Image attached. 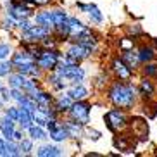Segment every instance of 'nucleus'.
Listing matches in <instances>:
<instances>
[{
	"mask_svg": "<svg viewBox=\"0 0 157 157\" xmlns=\"http://www.w3.org/2000/svg\"><path fill=\"white\" fill-rule=\"evenodd\" d=\"M0 100L4 102L5 105L10 102V95H9V86H5V88H2V92H0Z\"/></svg>",
	"mask_w": 157,
	"mask_h": 157,
	"instance_id": "nucleus-36",
	"label": "nucleus"
},
{
	"mask_svg": "<svg viewBox=\"0 0 157 157\" xmlns=\"http://www.w3.org/2000/svg\"><path fill=\"white\" fill-rule=\"evenodd\" d=\"M64 128L67 129V133H69V138H74V140H78L83 136V131H85V126H81L79 123H76V121H73L69 117V119H66L64 123Z\"/></svg>",
	"mask_w": 157,
	"mask_h": 157,
	"instance_id": "nucleus-17",
	"label": "nucleus"
},
{
	"mask_svg": "<svg viewBox=\"0 0 157 157\" xmlns=\"http://www.w3.org/2000/svg\"><path fill=\"white\" fill-rule=\"evenodd\" d=\"M67 24H69V28H71V35H74V33H78V31L86 28V24H85L81 19L74 17V16H69V17H67Z\"/></svg>",
	"mask_w": 157,
	"mask_h": 157,
	"instance_id": "nucleus-26",
	"label": "nucleus"
},
{
	"mask_svg": "<svg viewBox=\"0 0 157 157\" xmlns=\"http://www.w3.org/2000/svg\"><path fill=\"white\" fill-rule=\"evenodd\" d=\"M90 112H92V105H90V102H86V98H83V100L73 102V105L67 111V116L73 121L79 123L81 126H88V123H90Z\"/></svg>",
	"mask_w": 157,
	"mask_h": 157,
	"instance_id": "nucleus-4",
	"label": "nucleus"
},
{
	"mask_svg": "<svg viewBox=\"0 0 157 157\" xmlns=\"http://www.w3.org/2000/svg\"><path fill=\"white\" fill-rule=\"evenodd\" d=\"M14 71V66L10 62V59H4L0 60V78H7L10 73Z\"/></svg>",
	"mask_w": 157,
	"mask_h": 157,
	"instance_id": "nucleus-28",
	"label": "nucleus"
},
{
	"mask_svg": "<svg viewBox=\"0 0 157 157\" xmlns=\"http://www.w3.org/2000/svg\"><path fill=\"white\" fill-rule=\"evenodd\" d=\"M26 78H28V76H24V74L17 73V71H12V73L7 76V85H9V88H21Z\"/></svg>",
	"mask_w": 157,
	"mask_h": 157,
	"instance_id": "nucleus-22",
	"label": "nucleus"
},
{
	"mask_svg": "<svg viewBox=\"0 0 157 157\" xmlns=\"http://www.w3.org/2000/svg\"><path fill=\"white\" fill-rule=\"evenodd\" d=\"M16 24H17V21H16L14 17L7 16V14H5L4 17H2V21H0V26H2L5 31H12V29H16Z\"/></svg>",
	"mask_w": 157,
	"mask_h": 157,
	"instance_id": "nucleus-30",
	"label": "nucleus"
},
{
	"mask_svg": "<svg viewBox=\"0 0 157 157\" xmlns=\"http://www.w3.org/2000/svg\"><path fill=\"white\" fill-rule=\"evenodd\" d=\"M56 73L59 74L60 78H64L69 85H78L85 81V69L79 64H71V62H66V60L60 59L59 64L56 67Z\"/></svg>",
	"mask_w": 157,
	"mask_h": 157,
	"instance_id": "nucleus-2",
	"label": "nucleus"
},
{
	"mask_svg": "<svg viewBox=\"0 0 157 157\" xmlns=\"http://www.w3.org/2000/svg\"><path fill=\"white\" fill-rule=\"evenodd\" d=\"M35 154H36L38 157H60V155H64V150H62L59 145H56V143L42 142V145L36 148Z\"/></svg>",
	"mask_w": 157,
	"mask_h": 157,
	"instance_id": "nucleus-9",
	"label": "nucleus"
},
{
	"mask_svg": "<svg viewBox=\"0 0 157 157\" xmlns=\"http://www.w3.org/2000/svg\"><path fill=\"white\" fill-rule=\"evenodd\" d=\"M52 17H54V28L59 26V24H64L67 23V12L64 9H52Z\"/></svg>",
	"mask_w": 157,
	"mask_h": 157,
	"instance_id": "nucleus-25",
	"label": "nucleus"
},
{
	"mask_svg": "<svg viewBox=\"0 0 157 157\" xmlns=\"http://www.w3.org/2000/svg\"><path fill=\"white\" fill-rule=\"evenodd\" d=\"M26 95H29L33 100L36 102V105H52V100H54V95L50 92H47V90H42L40 86L31 90Z\"/></svg>",
	"mask_w": 157,
	"mask_h": 157,
	"instance_id": "nucleus-11",
	"label": "nucleus"
},
{
	"mask_svg": "<svg viewBox=\"0 0 157 157\" xmlns=\"http://www.w3.org/2000/svg\"><path fill=\"white\" fill-rule=\"evenodd\" d=\"M12 52H14V48H12V45L9 42H0V60L9 59Z\"/></svg>",
	"mask_w": 157,
	"mask_h": 157,
	"instance_id": "nucleus-31",
	"label": "nucleus"
},
{
	"mask_svg": "<svg viewBox=\"0 0 157 157\" xmlns=\"http://www.w3.org/2000/svg\"><path fill=\"white\" fill-rule=\"evenodd\" d=\"M67 95H69L73 100H83V98H88L90 92H88V88L85 86L83 83H78V85H71V88H66L64 90Z\"/></svg>",
	"mask_w": 157,
	"mask_h": 157,
	"instance_id": "nucleus-15",
	"label": "nucleus"
},
{
	"mask_svg": "<svg viewBox=\"0 0 157 157\" xmlns=\"http://www.w3.org/2000/svg\"><path fill=\"white\" fill-rule=\"evenodd\" d=\"M73 98L67 95V93H60V95H57V97H54V100H52V107L56 109L57 112L60 114H67V111H69V107L73 105Z\"/></svg>",
	"mask_w": 157,
	"mask_h": 157,
	"instance_id": "nucleus-10",
	"label": "nucleus"
},
{
	"mask_svg": "<svg viewBox=\"0 0 157 157\" xmlns=\"http://www.w3.org/2000/svg\"><path fill=\"white\" fill-rule=\"evenodd\" d=\"M92 54H93L92 48H88V47L81 45V43L71 42V45L67 47V50H66L64 56H67V57H71V59H74L76 62H81V60L90 59V57H92Z\"/></svg>",
	"mask_w": 157,
	"mask_h": 157,
	"instance_id": "nucleus-6",
	"label": "nucleus"
},
{
	"mask_svg": "<svg viewBox=\"0 0 157 157\" xmlns=\"http://www.w3.org/2000/svg\"><path fill=\"white\" fill-rule=\"evenodd\" d=\"M16 123H17V128H21V129H24V131H26V129L33 124L31 112L19 107V116H17V121H16Z\"/></svg>",
	"mask_w": 157,
	"mask_h": 157,
	"instance_id": "nucleus-20",
	"label": "nucleus"
},
{
	"mask_svg": "<svg viewBox=\"0 0 157 157\" xmlns=\"http://www.w3.org/2000/svg\"><path fill=\"white\" fill-rule=\"evenodd\" d=\"M17 104V107H21V109H26V111H29V112H33L35 109H36V102L33 100L29 95H24L21 100H17L16 102Z\"/></svg>",
	"mask_w": 157,
	"mask_h": 157,
	"instance_id": "nucleus-27",
	"label": "nucleus"
},
{
	"mask_svg": "<svg viewBox=\"0 0 157 157\" xmlns=\"http://www.w3.org/2000/svg\"><path fill=\"white\" fill-rule=\"evenodd\" d=\"M83 135H86L90 140H93V142H97V140H100L102 133L98 131V129H93V128H88V126H85V131Z\"/></svg>",
	"mask_w": 157,
	"mask_h": 157,
	"instance_id": "nucleus-33",
	"label": "nucleus"
},
{
	"mask_svg": "<svg viewBox=\"0 0 157 157\" xmlns=\"http://www.w3.org/2000/svg\"><path fill=\"white\" fill-rule=\"evenodd\" d=\"M2 111H4V114L9 116L10 119L17 121V116H19V107L17 105H7V107H4Z\"/></svg>",
	"mask_w": 157,
	"mask_h": 157,
	"instance_id": "nucleus-32",
	"label": "nucleus"
},
{
	"mask_svg": "<svg viewBox=\"0 0 157 157\" xmlns=\"http://www.w3.org/2000/svg\"><path fill=\"white\" fill-rule=\"evenodd\" d=\"M143 73H145L147 78H157V64H150V62H147Z\"/></svg>",
	"mask_w": 157,
	"mask_h": 157,
	"instance_id": "nucleus-35",
	"label": "nucleus"
},
{
	"mask_svg": "<svg viewBox=\"0 0 157 157\" xmlns=\"http://www.w3.org/2000/svg\"><path fill=\"white\" fill-rule=\"evenodd\" d=\"M64 57V54L57 48H40V52L35 57V62L43 73H50V71H56L59 60Z\"/></svg>",
	"mask_w": 157,
	"mask_h": 157,
	"instance_id": "nucleus-3",
	"label": "nucleus"
},
{
	"mask_svg": "<svg viewBox=\"0 0 157 157\" xmlns=\"http://www.w3.org/2000/svg\"><path fill=\"white\" fill-rule=\"evenodd\" d=\"M76 7H78L81 12H86L92 23H95V24H102V23H104V14L100 12V9H98L95 4H81V2H78Z\"/></svg>",
	"mask_w": 157,
	"mask_h": 157,
	"instance_id": "nucleus-7",
	"label": "nucleus"
},
{
	"mask_svg": "<svg viewBox=\"0 0 157 157\" xmlns=\"http://www.w3.org/2000/svg\"><path fill=\"white\" fill-rule=\"evenodd\" d=\"M9 95H10V100L12 102H17L26 95V93L21 90V88H9Z\"/></svg>",
	"mask_w": 157,
	"mask_h": 157,
	"instance_id": "nucleus-34",
	"label": "nucleus"
},
{
	"mask_svg": "<svg viewBox=\"0 0 157 157\" xmlns=\"http://www.w3.org/2000/svg\"><path fill=\"white\" fill-rule=\"evenodd\" d=\"M17 145H19V152H21V155H31L33 150H35V142H33L29 136L21 138L17 142Z\"/></svg>",
	"mask_w": 157,
	"mask_h": 157,
	"instance_id": "nucleus-21",
	"label": "nucleus"
},
{
	"mask_svg": "<svg viewBox=\"0 0 157 157\" xmlns=\"http://www.w3.org/2000/svg\"><path fill=\"white\" fill-rule=\"evenodd\" d=\"M45 83L48 85L52 90H56V92H64L66 88H67V85H69L64 78H60V76L56 73V71H50V73L47 74Z\"/></svg>",
	"mask_w": 157,
	"mask_h": 157,
	"instance_id": "nucleus-12",
	"label": "nucleus"
},
{
	"mask_svg": "<svg viewBox=\"0 0 157 157\" xmlns=\"http://www.w3.org/2000/svg\"><path fill=\"white\" fill-rule=\"evenodd\" d=\"M26 133H28V136L33 142H47V140H48V131H47V128H43V126L31 124L26 129Z\"/></svg>",
	"mask_w": 157,
	"mask_h": 157,
	"instance_id": "nucleus-16",
	"label": "nucleus"
},
{
	"mask_svg": "<svg viewBox=\"0 0 157 157\" xmlns=\"http://www.w3.org/2000/svg\"><path fill=\"white\" fill-rule=\"evenodd\" d=\"M111 67H112V73H114L119 79H123V81H128V79L131 78V74H133V71L129 69V67L121 59H114V60H112Z\"/></svg>",
	"mask_w": 157,
	"mask_h": 157,
	"instance_id": "nucleus-14",
	"label": "nucleus"
},
{
	"mask_svg": "<svg viewBox=\"0 0 157 157\" xmlns=\"http://www.w3.org/2000/svg\"><path fill=\"white\" fill-rule=\"evenodd\" d=\"M129 33H131V35H140V33H142V28H140L138 24H135L133 28H129Z\"/></svg>",
	"mask_w": 157,
	"mask_h": 157,
	"instance_id": "nucleus-39",
	"label": "nucleus"
},
{
	"mask_svg": "<svg viewBox=\"0 0 157 157\" xmlns=\"http://www.w3.org/2000/svg\"><path fill=\"white\" fill-rule=\"evenodd\" d=\"M138 60H140V64H147V62H152L154 57H155V54H154V50L150 48V47L147 45H143L142 48H140L138 52Z\"/></svg>",
	"mask_w": 157,
	"mask_h": 157,
	"instance_id": "nucleus-24",
	"label": "nucleus"
},
{
	"mask_svg": "<svg viewBox=\"0 0 157 157\" xmlns=\"http://www.w3.org/2000/svg\"><path fill=\"white\" fill-rule=\"evenodd\" d=\"M16 128H17V123L14 119H10L7 114L0 116V135L4 136V140H12Z\"/></svg>",
	"mask_w": 157,
	"mask_h": 157,
	"instance_id": "nucleus-8",
	"label": "nucleus"
},
{
	"mask_svg": "<svg viewBox=\"0 0 157 157\" xmlns=\"http://www.w3.org/2000/svg\"><path fill=\"white\" fill-rule=\"evenodd\" d=\"M107 97L112 102V105L123 111H128L136 102V88L131 83H123V81H114L107 92Z\"/></svg>",
	"mask_w": 157,
	"mask_h": 157,
	"instance_id": "nucleus-1",
	"label": "nucleus"
},
{
	"mask_svg": "<svg viewBox=\"0 0 157 157\" xmlns=\"http://www.w3.org/2000/svg\"><path fill=\"white\" fill-rule=\"evenodd\" d=\"M48 138L56 143H62V142H66V140H69V133H67V129L64 128V124L60 123V124L56 126L54 129H48Z\"/></svg>",
	"mask_w": 157,
	"mask_h": 157,
	"instance_id": "nucleus-18",
	"label": "nucleus"
},
{
	"mask_svg": "<svg viewBox=\"0 0 157 157\" xmlns=\"http://www.w3.org/2000/svg\"><path fill=\"white\" fill-rule=\"evenodd\" d=\"M29 2H33L36 7H45V5L52 4V0H29Z\"/></svg>",
	"mask_w": 157,
	"mask_h": 157,
	"instance_id": "nucleus-38",
	"label": "nucleus"
},
{
	"mask_svg": "<svg viewBox=\"0 0 157 157\" xmlns=\"http://www.w3.org/2000/svg\"><path fill=\"white\" fill-rule=\"evenodd\" d=\"M104 121H105L107 128L111 129L112 133H119L123 129L126 128L128 124V119H126V114L123 112V109H111V111H107L105 116H104Z\"/></svg>",
	"mask_w": 157,
	"mask_h": 157,
	"instance_id": "nucleus-5",
	"label": "nucleus"
},
{
	"mask_svg": "<svg viewBox=\"0 0 157 157\" xmlns=\"http://www.w3.org/2000/svg\"><path fill=\"white\" fill-rule=\"evenodd\" d=\"M4 147H5V140H4V136L0 135V157H4Z\"/></svg>",
	"mask_w": 157,
	"mask_h": 157,
	"instance_id": "nucleus-40",
	"label": "nucleus"
},
{
	"mask_svg": "<svg viewBox=\"0 0 157 157\" xmlns=\"http://www.w3.org/2000/svg\"><path fill=\"white\" fill-rule=\"evenodd\" d=\"M121 60H123V62H124V64L128 66L131 71H135L136 67H138V64H140L138 54H136V52H133V48H129V50H123Z\"/></svg>",
	"mask_w": 157,
	"mask_h": 157,
	"instance_id": "nucleus-19",
	"label": "nucleus"
},
{
	"mask_svg": "<svg viewBox=\"0 0 157 157\" xmlns=\"http://www.w3.org/2000/svg\"><path fill=\"white\" fill-rule=\"evenodd\" d=\"M121 50H129V48H133V40H129V38H124L123 42H121Z\"/></svg>",
	"mask_w": 157,
	"mask_h": 157,
	"instance_id": "nucleus-37",
	"label": "nucleus"
},
{
	"mask_svg": "<svg viewBox=\"0 0 157 157\" xmlns=\"http://www.w3.org/2000/svg\"><path fill=\"white\" fill-rule=\"evenodd\" d=\"M19 145L16 140H5V147H4V157H19Z\"/></svg>",
	"mask_w": 157,
	"mask_h": 157,
	"instance_id": "nucleus-23",
	"label": "nucleus"
},
{
	"mask_svg": "<svg viewBox=\"0 0 157 157\" xmlns=\"http://www.w3.org/2000/svg\"><path fill=\"white\" fill-rule=\"evenodd\" d=\"M140 93L145 95V97H148V95H152L154 93V85H152V81H150L148 78H145V79L140 81Z\"/></svg>",
	"mask_w": 157,
	"mask_h": 157,
	"instance_id": "nucleus-29",
	"label": "nucleus"
},
{
	"mask_svg": "<svg viewBox=\"0 0 157 157\" xmlns=\"http://www.w3.org/2000/svg\"><path fill=\"white\" fill-rule=\"evenodd\" d=\"M33 23L40 24V26H47V28L54 29V17H52V9H45L40 10V12H33L31 16Z\"/></svg>",
	"mask_w": 157,
	"mask_h": 157,
	"instance_id": "nucleus-13",
	"label": "nucleus"
}]
</instances>
